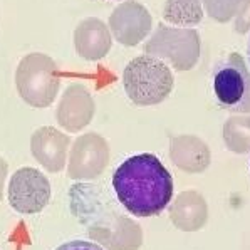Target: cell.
<instances>
[{
    "label": "cell",
    "mask_w": 250,
    "mask_h": 250,
    "mask_svg": "<svg viewBox=\"0 0 250 250\" xmlns=\"http://www.w3.org/2000/svg\"><path fill=\"white\" fill-rule=\"evenodd\" d=\"M211 83L218 106L229 113H250V71L240 54L232 52L217 62Z\"/></svg>",
    "instance_id": "obj_3"
},
{
    "label": "cell",
    "mask_w": 250,
    "mask_h": 250,
    "mask_svg": "<svg viewBox=\"0 0 250 250\" xmlns=\"http://www.w3.org/2000/svg\"><path fill=\"white\" fill-rule=\"evenodd\" d=\"M245 0H203L207 14L217 22H229L240 10Z\"/></svg>",
    "instance_id": "obj_11"
},
{
    "label": "cell",
    "mask_w": 250,
    "mask_h": 250,
    "mask_svg": "<svg viewBox=\"0 0 250 250\" xmlns=\"http://www.w3.org/2000/svg\"><path fill=\"white\" fill-rule=\"evenodd\" d=\"M111 30L123 45H136L151 30V17L141 3L128 0L121 3L109 19Z\"/></svg>",
    "instance_id": "obj_7"
},
{
    "label": "cell",
    "mask_w": 250,
    "mask_h": 250,
    "mask_svg": "<svg viewBox=\"0 0 250 250\" xmlns=\"http://www.w3.org/2000/svg\"><path fill=\"white\" fill-rule=\"evenodd\" d=\"M125 91L138 106L160 104L173 89V74L163 61L153 56L134 57L123 74Z\"/></svg>",
    "instance_id": "obj_2"
},
{
    "label": "cell",
    "mask_w": 250,
    "mask_h": 250,
    "mask_svg": "<svg viewBox=\"0 0 250 250\" xmlns=\"http://www.w3.org/2000/svg\"><path fill=\"white\" fill-rule=\"evenodd\" d=\"M165 19L178 25H197L203 19L200 0H167Z\"/></svg>",
    "instance_id": "obj_10"
},
{
    "label": "cell",
    "mask_w": 250,
    "mask_h": 250,
    "mask_svg": "<svg viewBox=\"0 0 250 250\" xmlns=\"http://www.w3.org/2000/svg\"><path fill=\"white\" fill-rule=\"evenodd\" d=\"M56 250H103V249L99 247V245L91 244V242H86V240H72V242H67V244H62Z\"/></svg>",
    "instance_id": "obj_13"
},
{
    "label": "cell",
    "mask_w": 250,
    "mask_h": 250,
    "mask_svg": "<svg viewBox=\"0 0 250 250\" xmlns=\"http://www.w3.org/2000/svg\"><path fill=\"white\" fill-rule=\"evenodd\" d=\"M249 56H250V47H249Z\"/></svg>",
    "instance_id": "obj_14"
},
{
    "label": "cell",
    "mask_w": 250,
    "mask_h": 250,
    "mask_svg": "<svg viewBox=\"0 0 250 250\" xmlns=\"http://www.w3.org/2000/svg\"><path fill=\"white\" fill-rule=\"evenodd\" d=\"M113 188L129 213L153 217L171 202L173 178L155 155L141 153L119 165L113 175Z\"/></svg>",
    "instance_id": "obj_1"
},
{
    "label": "cell",
    "mask_w": 250,
    "mask_h": 250,
    "mask_svg": "<svg viewBox=\"0 0 250 250\" xmlns=\"http://www.w3.org/2000/svg\"><path fill=\"white\" fill-rule=\"evenodd\" d=\"M235 29H237V32H240V34L247 32L250 29V0H245L244 5H242L240 10L237 12Z\"/></svg>",
    "instance_id": "obj_12"
},
{
    "label": "cell",
    "mask_w": 250,
    "mask_h": 250,
    "mask_svg": "<svg viewBox=\"0 0 250 250\" xmlns=\"http://www.w3.org/2000/svg\"><path fill=\"white\" fill-rule=\"evenodd\" d=\"M92 99L83 86L76 84L64 92L61 106L57 109V119L67 125L69 129H79L83 123H87L92 116Z\"/></svg>",
    "instance_id": "obj_9"
},
{
    "label": "cell",
    "mask_w": 250,
    "mask_h": 250,
    "mask_svg": "<svg viewBox=\"0 0 250 250\" xmlns=\"http://www.w3.org/2000/svg\"><path fill=\"white\" fill-rule=\"evenodd\" d=\"M19 94L25 103L37 107L52 104L61 86L57 66L49 56L29 54L17 67L15 76Z\"/></svg>",
    "instance_id": "obj_4"
},
{
    "label": "cell",
    "mask_w": 250,
    "mask_h": 250,
    "mask_svg": "<svg viewBox=\"0 0 250 250\" xmlns=\"http://www.w3.org/2000/svg\"><path fill=\"white\" fill-rule=\"evenodd\" d=\"M51 185L39 170L22 168L10 180V205L21 213H37L49 203Z\"/></svg>",
    "instance_id": "obj_6"
},
{
    "label": "cell",
    "mask_w": 250,
    "mask_h": 250,
    "mask_svg": "<svg viewBox=\"0 0 250 250\" xmlns=\"http://www.w3.org/2000/svg\"><path fill=\"white\" fill-rule=\"evenodd\" d=\"M145 51L156 59H168L178 71H188L198 61L200 37L195 30L171 29L160 24L156 34L145 45Z\"/></svg>",
    "instance_id": "obj_5"
},
{
    "label": "cell",
    "mask_w": 250,
    "mask_h": 250,
    "mask_svg": "<svg viewBox=\"0 0 250 250\" xmlns=\"http://www.w3.org/2000/svg\"><path fill=\"white\" fill-rule=\"evenodd\" d=\"M74 42L81 57H84L87 61H98L103 59L109 51L111 36L101 21L86 19L76 29Z\"/></svg>",
    "instance_id": "obj_8"
}]
</instances>
